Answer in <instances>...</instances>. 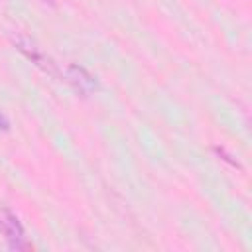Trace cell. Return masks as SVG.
<instances>
[{"mask_svg":"<svg viewBox=\"0 0 252 252\" xmlns=\"http://www.w3.org/2000/svg\"><path fill=\"white\" fill-rule=\"evenodd\" d=\"M14 45H16V49H18L22 55H26L33 65H37L39 69H43V71L49 73V75H57L55 63L41 51V47H37V43H35L30 35L18 33V35L14 37Z\"/></svg>","mask_w":252,"mask_h":252,"instance_id":"cell-1","label":"cell"},{"mask_svg":"<svg viewBox=\"0 0 252 252\" xmlns=\"http://www.w3.org/2000/svg\"><path fill=\"white\" fill-rule=\"evenodd\" d=\"M65 79L75 87L77 93H81L83 96L94 93L98 89V83L96 79L85 69V67H79V65H69L65 69Z\"/></svg>","mask_w":252,"mask_h":252,"instance_id":"cell-2","label":"cell"},{"mask_svg":"<svg viewBox=\"0 0 252 252\" xmlns=\"http://www.w3.org/2000/svg\"><path fill=\"white\" fill-rule=\"evenodd\" d=\"M0 228L6 234V238H8V242H10L12 248H16V250L26 248L24 230H22V224L18 222V217L16 215H12L10 211H4V217L0 220Z\"/></svg>","mask_w":252,"mask_h":252,"instance_id":"cell-3","label":"cell"},{"mask_svg":"<svg viewBox=\"0 0 252 252\" xmlns=\"http://www.w3.org/2000/svg\"><path fill=\"white\" fill-rule=\"evenodd\" d=\"M0 130H8V120L0 114Z\"/></svg>","mask_w":252,"mask_h":252,"instance_id":"cell-4","label":"cell"},{"mask_svg":"<svg viewBox=\"0 0 252 252\" xmlns=\"http://www.w3.org/2000/svg\"><path fill=\"white\" fill-rule=\"evenodd\" d=\"M43 4H49V6H53V0H41Z\"/></svg>","mask_w":252,"mask_h":252,"instance_id":"cell-5","label":"cell"}]
</instances>
